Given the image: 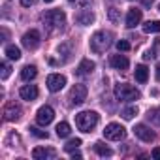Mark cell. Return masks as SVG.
Wrapping results in <instances>:
<instances>
[{
    "label": "cell",
    "instance_id": "1",
    "mask_svg": "<svg viewBox=\"0 0 160 160\" xmlns=\"http://www.w3.org/2000/svg\"><path fill=\"white\" fill-rule=\"evenodd\" d=\"M100 117L96 111H81L75 115V126L81 130V132H92L98 124Z\"/></svg>",
    "mask_w": 160,
    "mask_h": 160
},
{
    "label": "cell",
    "instance_id": "2",
    "mask_svg": "<svg viewBox=\"0 0 160 160\" xmlns=\"http://www.w3.org/2000/svg\"><path fill=\"white\" fill-rule=\"evenodd\" d=\"M43 25L49 28V30H58L66 25V13L62 10H49L43 13Z\"/></svg>",
    "mask_w": 160,
    "mask_h": 160
},
{
    "label": "cell",
    "instance_id": "3",
    "mask_svg": "<svg viewBox=\"0 0 160 160\" xmlns=\"http://www.w3.org/2000/svg\"><path fill=\"white\" fill-rule=\"evenodd\" d=\"M139 91L132 85H126V83H119L115 85V98L117 100H122V102H132V100H139Z\"/></svg>",
    "mask_w": 160,
    "mask_h": 160
},
{
    "label": "cell",
    "instance_id": "4",
    "mask_svg": "<svg viewBox=\"0 0 160 160\" xmlns=\"http://www.w3.org/2000/svg\"><path fill=\"white\" fill-rule=\"evenodd\" d=\"M109 45H111V34H109V32L100 30V32H96V34L91 38V49H92L94 53H104Z\"/></svg>",
    "mask_w": 160,
    "mask_h": 160
},
{
    "label": "cell",
    "instance_id": "5",
    "mask_svg": "<svg viewBox=\"0 0 160 160\" xmlns=\"http://www.w3.org/2000/svg\"><path fill=\"white\" fill-rule=\"evenodd\" d=\"M104 136H106V139L121 141V139L126 138V130H124V126H121L119 122H109V124L104 128Z\"/></svg>",
    "mask_w": 160,
    "mask_h": 160
},
{
    "label": "cell",
    "instance_id": "6",
    "mask_svg": "<svg viewBox=\"0 0 160 160\" xmlns=\"http://www.w3.org/2000/svg\"><path fill=\"white\" fill-rule=\"evenodd\" d=\"M85 100H87V87L81 85V83L73 85L72 91H70V104L72 106H81Z\"/></svg>",
    "mask_w": 160,
    "mask_h": 160
},
{
    "label": "cell",
    "instance_id": "7",
    "mask_svg": "<svg viewBox=\"0 0 160 160\" xmlns=\"http://www.w3.org/2000/svg\"><path fill=\"white\" fill-rule=\"evenodd\" d=\"M53 119H55V111H53L51 106H42V108L38 109V113H36V121H38V124H42V126L51 124Z\"/></svg>",
    "mask_w": 160,
    "mask_h": 160
},
{
    "label": "cell",
    "instance_id": "8",
    "mask_svg": "<svg viewBox=\"0 0 160 160\" xmlns=\"http://www.w3.org/2000/svg\"><path fill=\"white\" fill-rule=\"evenodd\" d=\"M45 83H47V89L51 92H58L66 85V77L60 75V73H51V75H47V81Z\"/></svg>",
    "mask_w": 160,
    "mask_h": 160
},
{
    "label": "cell",
    "instance_id": "9",
    "mask_svg": "<svg viewBox=\"0 0 160 160\" xmlns=\"http://www.w3.org/2000/svg\"><path fill=\"white\" fill-rule=\"evenodd\" d=\"M134 134H136V138H139V139L145 141V143H151V141L154 139V132H152L147 124H136V126H134Z\"/></svg>",
    "mask_w": 160,
    "mask_h": 160
},
{
    "label": "cell",
    "instance_id": "10",
    "mask_svg": "<svg viewBox=\"0 0 160 160\" xmlns=\"http://www.w3.org/2000/svg\"><path fill=\"white\" fill-rule=\"evenodd\" d=\"M21 113H23V109H21V106L15 104V102H10V104L4 108V119H6V121H19V119H21Z\"/></svg>",
    "mask_w": 160,
    "mask_h": 160
},
{
    "label": "cell",
    "instance_id": "11",
    "mask_svg": "<svg viewBox=\"0 0 160 160\" xmlns=\"http://www.w3.org/2000/svg\"><path fill=\"white\" fill-rule=\"evenodd\" d=\"M23 45L27 47V49H36L38 45H40V32L38 30H28V32H25V36H23Z\"/></svg>",
    "mask_w": 160,
    "mask_h": 160
},
{
    "label": "cell",
    "instance_id": "12",
    "mask_svg": "<svg viewBox=\"0 0 160 160\" xmlns=\"http://www.w3.org/2000/svg\"><path fill=\"white\" fill-rule=\"evenodd\" d=\"M55 156H57V151L51 147H36L32 151V158H36V160H51Z\"/></svg>",
    "mask_w": 160,
    "mask_h": 160
},
{
    "label": "cell",
    "instance_id": "13",
    "mask_svg": "<svg viewBox=\"0 0 160 160\" xmlns=\"http://www.w3.org/2000/svg\"><path fill=\"white\" fill-rule=\"evenodd\" d=\"M19 96H21L23 100L32 102V100L38 98V87H36V85H23L21 91H19Z\"/></svg>",
    "mask_w": 160,
    "mask_h": 160
},
{
    "label": "cell",
    "instance_id": "14",
    "mask_svg": "<svg viewBox=\"0 0 160 160\" xmlns=\"http://www.w3.org/2000/svg\"><path fill=\"white\" fill-rule=\"evenodd\" d=\"M75 21H77V25H81V27H89L91 23H94V13L91 10H81L75 15Z\"/></svg>",
    "mask_w": 160,
    "mask_h": 160
},
{
    "label": "cell",
    "instance_id": "15",
    "mask_svg": "<svg viewBox=\"0 0 160 160\" xmlns=\"http://www.w3.org/2000/svg\"><path fill=\"white\" fill-rule=\"evenodd\" d=\"M94 62L92 60H89V58H83L81 62H79V66H77V75H81V77H85V75H91L92 72H94Z\"/></svg>",
    "mask_w": 160,
    "mask_h": 160
},
{
    "label": "cell",
    "instance_id": "16",
    "mask_svg": "<svg viewBox=\"0 0 160 160\" xmlns=\"http://www.w3.org/2000/svg\"><path fill=\"white\" fill-rule=\"evenodd\" d=\"M139 23H141V10L132 8V10L128 12V15H126V27H128V28H134V27L139 25Z\"/></svg>",
    "mask_w": 160,
    "mask_h": 160
},
{
    "label": "cell",
    "instance_id": "17",
    "mask_svg": "<svg viewBox=\"0 0 160 160\" xmlns=\"http://www.w3.org/2000/svg\"><path fill=\"white\" fill-rule=\"evenodd\" d=\"M109 64L115 68V70H126L128 68V58L126 57H122V55H113L111 58H109Z\"/></svg>",
    "mask_w": 160,
    "mask_h": 160
},
{
    "label": "cell",
    "instance_id": "18",
    "mask_svg": "<svg viewBox=\"0 0 160 160\" xmlns=\"http://www.w3.org/2000/svg\"><path fill=\"white\" fill-rule=\"evenodd\" d=\"M134 75H136V81H138V83H145L147 79H149V70H147V66H143V64L136 66Z\"/></svg>",
    "mask_w": 160,
    "mask_h": 160
},
{
    "label": "cell",
    "instance_id": "19",
    "mask_svg": "<svg viewBox=\"0 0 160 160\" xmlns=\"http://www.w3.org/2000/svg\"><path fill=\"white\" fill-rule=\"evenodd\" d=\"M36 73H38L36 66L28 64V66H25V68L21 70V79H23V81H30V79H34V77H36Z\"/></svg>",
    "mask_w": 160,
    "mask_h": 160
},
{
    "label": "cell",
    "instance_id": "20",
    "mask_svg": "<svg viewBox=\"0 0 160 160\" xmlns=\"http://www.w3.org/2000/svg\"><path fill=\"white\" fill-rule=\"evenodd\" d=\"M94 151H96L100 156H111V154H113V151H111L104 141H96V143H94Z\"/></svg>",
    "mask_w": 160,
    "mask_h": 160
},
{
    "label": "cell",
    "instance_id": "21",
    "mask_svg": "<svg viewBox=\"0 0 160 160\" xmlns=\"http://www.w3.org/2000/svg\"><path fill=\"white\" fill-rule=\"evenodd\" d=\"M143 32H147V34L160 32V21H147V23L143 25Z\"/></svg>",
    "mask_w": 160,
    "mask_h": 160
},
{
    "label": "cell",
    "instance_id": "22",
    "mask_svg": "<svg viewBox=\"0 0 160 160\" xmlns=\"http://www.w3.org/2000/svg\"><path fill=\"white\" fill-rule=\"evenodd\" d=\"M6 55H8V58H12V60H19V58H21V49H19L17 45H8V47H6Z\"/></svg>",
    "mask_w": 160,
    "mask_h": 160
},
{
    "label": "cell",
    "instance_id": "23",
    "mask_svg": "<svg viewBox=\"0 0 160 160\" xmlns=\"http://www.w3.org/2000/svg\"><path fill=\"white\" fill-rule=\"evenodd\" d=\"M70 132H72V130H70V124H68V122H58V124H57V136H58V138H68Z\"/></svg>",
    "mask_w": 160,
    "mask_h": 160
},
{
    "label": "cell",
    "instance_id": "24",
    "mask_svg": "<svg viewBox=\"0 0 160 160\" xmlns=\"http://www.w3.org/2000/svg\"><path fill=\"white\" fill-rule=\"evenodd\" d=\"M147 117H149L151 122H154L156 126H160V108H152V109H149Z\"/></svg>",
    "mask_w": 160,
    "mask_h": 160
},
{
    "label": "cell",
    "instance_id": "25",
    "mask_svg": "<svg viewBox=\"0 0 160 160\" xmlns=\"http://www.w3.org/2000/svg\"><path fill=\"white\" fill-rule=\"evenodd\" d=\"M108 17H109L111 23H119V21H121V10H117V8H109V10H108Z\"/></svg>",
    "mask_w": 160,
    "mask_h": 160
},
{
    "label": "cell",
    "instance_id": "26",
    "mask_svg": "<svg viewBox=\"0 0 160 160\" xmlns=\"http://www.w3.org/2000/svg\"><path fill=\"white\" fill-rule=\"evenodd\" d=\"M79 145H81V139H79V138H75V139H70V141L64 145V151H66V152H72V151H75Z\"/></svg>",
    "mask_w": 160,
    "mask_h": 160
},
{
    "label": "cell",
    "instance_id": "27",
    "mask_svg": "<svg viewBox=\"0 0 160 160\" xmlns=\"http://www.w3.org/2000/svg\"><path fill=\"white\" fill-rule=\"evenodd\" d=\"M134 115H138V108H126L122 111V119H126V121L134 119Z\"/></svg>",
    "mask_w": 160,
    "mask_h": 160
},
{
    "label": "cell",
    "instance_id": "28",
    "mask_svg": "<svg viewBox=\"0 0 160 160\" xmlns=\"http://www.w3.org/2000/svg\"><path fill=\"white\" fill-rule=\"evenodd\" d=\"M10 73H12L10 64H8V62H2V73H0V77H2V79H8V77H10Z\"/></svg>",
    "mask_w": 160,
    "mask_h": 160
},
{
    "label": "cell",
    "instance_id": "29",
    "mask_svg": "<svg viewBox=\"0 0 160 160\" xmlns=\"http://www.w3.org/2000/svg\"><path fill=\"white\" fill-rule=\"evenodd\" d=\"M30 132L36 136V138H42V139H47V132H43V130H40V128H36V126H32L30 128Z\"/></svg>",
    "mask_w": 160,
    "mask_h": 160
},
{
    "label": "cell",
    "instance_id": "30",
    "mask_svg": "<svg viewBox=\"0 0 160 160\" xmlns=\"http://www.w3.org/2000/svg\"><path fill=\"white\" fill-rule=\"evenodd\" d=\"M117 49H119V51H128V49H130V43H128L126 40H119V42H117Z\"/></svg>",
    "mask_w": 160,
    "mask_h": 160
},
{
    "label": "cell",
    "instance_id": "31",
    "mask_svg": "<svg viewBox=\"0 0 160 160\" xmlns=\"http://www.w3.org/2000/svg\"><path fill=\"white\" fill-rule=\"evenodd\" d=\"M151 156H152L154 160H160V147H154L152 152H151Z\"/></svg>",
    "mask_w": 160,
    "mask_h": 160
},
{
    "label": "cell",
    "instance_id": "32",
    "mask_svg": "<svg viewBox=\"0 0 160 160\" xmlns=\"http://www.w3.org/2000/svg\"><path fill=\"white\" fill-rule=\"evenodd\" d=\"M34 2H36V0H21V4H23L25 8H28V6H34Z\"/></svg>",
    "mask_w": 160,
    "mask_h": 160
},
{
    "label": "cell",
    "instance_id": "33",
    "mask_svg": "<svg viewBox=\"0 0 160 160\" xmlns=\"http://www.w3.org/2000/svg\"><path fill=\"white\" fill-rule=\"evenodd\" d=\"M75 2H77L79 6H87V4H91V0H75Z\"/></svg>",
    "mask_w": 160,
    "mask_h": 160
},
{
    "label": "cell",
    "instance_id": "34",
    "mask_svg": "<svg viewBox=\"0 0 160 160\" xmlns=\"http://www.w3.org/2000/svg\"><path fill=\"white\" fill-rule=\"evenodd\" d=\"M143 57H145V60H151V58H152L154 55H152V51H147V53H145Z\"/></svg>",
    "mask_w": 160,
    "mask_h": 160
},
{
    "label": "cell",
    "instance_id": "35",
    "mask_svg": "<svg viewBox=\"0 0 160 160\" xmlns=\"http://www.w3.org/2000/svg\"><path fill=\"white\" fill-rule=\"evenodd\" d=\"M72 158L75 160V158H81V152H77V151H72Z\"/></svg>",
    "mask_w": 160,
    "mask_h": 160
},
{
    "label": "cell",
    "instance_id": "36",
    "mask_svg": "<svg viewBox=\"0 0 160 160\" xmlns=\"http://www.w3.org/2000/svg\"><path fill=\"white\" fill-rule=\"evenodd\" d=\"M156 79H158V81H160V64L156 66Z\"/></svg>",
    "mask_w": 160,
    "mask_h": 160
},
{
    "label": "cell",
    "instance_id": "37",
    "mask_svg": "<svg viewBox=\"0 0 160 160\" xmlns=\"http://www.w3.org/2000/svg\"><path fill=\"white\" fill-rule=\"evenodd\" d=\"M143 4H145V6H151V4H152V0H143Z\"/></svg>",
    "mask_w": 160,
    "mask_h": 160
},
{
    "label": "cell",
    "instance_id": "38",
    "mask_svg": "<svg viewBox=\"0 0 160 160\" xmlns=\"http://www.w3.org/2000/svg\"><path fill=\"white\" fill-rule=\"evenodd\" d=\"M43 2H53V0H43Z\"/></svg>",
    "mask_w": 160,
    "mask_h": 160
},
{
    "label": "cell",
    "instance_id": "39",
    "mask_svg": "<svg viewBox=\"0 0 160 160\" xmlns=\"http://www.w3.org/2000/svg\"><path fill=\"white\" fill-rule=\"evenodd\" d=\"M68 2H75V0H68Z\"/></svg>",
    "mask_w": 160,
    "mask_h": 160
},
{
    "label": "cell",
    "instance_id": "40",
    "mask_svg": "<svg viewBox=\"0 0 160 160\" xmlns=\"http://www.w3.org/2000/svg\"><path fill=\"white\" fill-rule=\"evenodd\" d=\"M158 10H160V6H158Z\"/></svg>",
    "mask_w": 160,
    "mask_h": 160
}]
</instances>
